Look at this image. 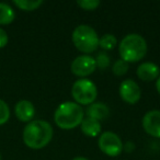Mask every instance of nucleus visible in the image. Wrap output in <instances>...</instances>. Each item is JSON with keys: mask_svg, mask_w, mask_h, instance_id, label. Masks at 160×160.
Masks as SVG:
<instances>
[{"mask_svg": "<svg viewBox=\"0 0 160 160\" xmlns=\"http://www.w3.org/2000/svg\"><path fill=\"white\" fill-rule=\"evenodd\" d=\"M23 142L31 149H42L53 138V127L43 120L31 121L23 129Z\"/></svg>", "mask_w": 160, "mask_h": 160, "instance_id": "nucleus-1", "label": "nucleus"}, {"mask_svg": "<svg viewBox=\"0 0 160 160\" xmlns=\"http://www.w3.org/2000/svg\"><path fill=\"white\" fill-rule=\"evenodd\" d=\"M82 107L76 102L67 101L58 105L54 113L56 125L62 129H72L79 126L83 121Z\"/></svg>", "mask_w": 160, "mask_h": 160, "instance_id": "nucleus-2", "label": "nucleus"}, {"mask_svg": "<svg viewBox=\"0 0 160 160\" xmlns=\"http://www.w3.org/2000/svg\"><path fill=\"white\" fill-rule=\"evenodd\" d=\"M118 52L121 59L126 62L127 64L139 62L147 53V43L139 34H128L121 41Z\"/></svg>", "mask_w": 160, "mask_h": 160, "instance_id": "nucleus-3", "label": "nucleus"}, {"mask_svg": "<svg viewBox=\"0 0 160 160\" xmlns=\"http://www.w3.org/2000/svg\"><path fill=\"white\" fill-rule=\"evenodd\" d=\"M72 43L80 52L90 54L98 49L99 36L90 25L81 24L73 30Z\"/></svg>", "mask_w": 160, "mask_h": 160, "instance_id": "nucleus-4", "label": "nucleus"}, {"mask_svg": "<svg viewBox=\"0 0 160 160\" xmlns=\"http://www.w3.org/2000/svg\"><path fill=\"white\" fill-rule=\"evenodd\" d=\"M71 96L77 104H92L98 96L96 85L89 79H78L71 88Z\"/></svg>", "mask_w": 160, "mask_h": 160, "instance_id": "nucleus-5", "label": "nucleus"}, {"mask_svg": "<svg viewBox=\"0 0 160 160\" xmlns=\"http://www.w3.org/2000/svg\"><path fill=\"white\" fill-rule=\"evenodd\" d=\"M98 145L101 151L110 157H118L123 150L122 140L113 132H104L101 134Z\"/></svg>", "mask_w": 160, "mask_h": 160, "instance_id": "nucleus-6", "label": "nucleus"}, {"mask_svg": "<svg viewBox=\"0 0 160 160\" xmlns=\"http://www.w3.org/2000/svg\"><path fill=\"white\" fill-rule=\"evenodd\" d=\"M96 68V59L89 55H81L77 57L76 59H73L70 66L71 72L81 78L87 77V76L93 73Z\"/></svg>", "mask_w": 160, "mask_h": 160, "instance_id": "nucleus-7", "label": "nucleus"}, {"mask_svg": "<svg viewBox=\"0 0 160 160\" xmlns=\"http://www.w3.org/2000/svg\"><path fill=\"white\" fill-rule=\"evenodd\" d=\"M120 96L126 103L135 104L142 97V91L137 83L132 79L124 80L120 86Z\"/></svg>", "mask_w": 160, "mask_h": 160, "instance_id": "nucleus-8", "label": "nucleus"}, {"mask_svg": "<svg viewBox=\"0 0 160 160\" xmlns=\"http://www.w3.org/2000/svg\"><path fill=\"white\" fill-rule=\"evenodd\" d=\"M142 127L145 132L156 138H160V111L151 110L142 118Z\"/></svg>", "mask_w": 160, "mask_h": 160, "instance_id": "nucleus-9", "label": "nucleus"}, {"mask_svg": "<svg viewBox=\"0 0 160 160\" xmlns=\"http://www.w3.org/2000/svg\"><path fill=\"white\" fill-rule=\"evenodd\" d=\"M16 116L21 122H31L35 115V108L29 100H20L14 107Z\"/></svg>", "mask_w": 160, "mask_h": 160, "instance_id": "nucleus-10", "label": "nucleus"}, {"mask_svg": "<svg viewBox=\"0 0 160 160\" xmlns=\"http://www.w3.org/2000/svg\"><path fill=\"white\" fill-rule=\"evenodd\" d=\"M137 76L144 81H152L160 76V69L153 62H144L138 66Z\"/></svg>", "mask_w": 160, "mask_h": 160, "instance_id": "nucleus-11", "label": "nucleus"}, {"mask_svg": "<svg viewBox=\"0 0 160 160\" xmlns=\"http://www.w3.org/2000/svg\"><path fill=\"white\" fill-rule=\"evenodd\" d=\"M87 114H88V118H94L97 121H102L105 120L109 116L110 110L105 103L97 102L89 105V108L87 110Z\"/></svg>", "mask_w": 160, "mask_h": 160, "instance_id": "nucleus-12", "label": "nucleus"}, {"mask_svg": "<svg viewBox=\"0 0 160 160\" xmlns=\"http://www.w3.org/2000/svg\"><path fill=\"white\" fill-rule=\"evenodd\" d=\"M81 131L85 135L90 136V137H96L101 132V124L99 121L94 120L91 118H83V121L80 124Z\"/></svg>", "mask_w": 160, "mask_h": 160, "instance_id": "nucleus-13", "label": "nucleus"}, {"mask_svg": "<svg viewBox=\"0 0 160 160\" xmlns=\"http://www.w3.org/2000/svg\"><path fill=\"white\" fill-rule=\"evenodd\" d=\"M16 18V12L10 5L0 2V24H10Z\"/></svg>", "mask_w": 160, "mask_h": 160, "instance_id": "nucleus-14", "label": "nucleus"}, {"mask_svg": "<svg viewBox=\"0 0 160 160\" xmlns=\"http://www.w3.org/2000/svg\"><path fill=\"white\" fill-rule=\"evenodd\" d=\"M13 3L21 10L33 11L43 5V0H13Z\"/></svg>", "mask_w": 160, "mask_h": 160, "instance_id": "nucleus-15", "label": "nucleus"}, {"mask_svg": "<svg viewBox=\"0 0 160 160\" xmlns=\"http://www.w3.org/2000/svg\"><path fill=\"white\" fill-rule=\"evenodd\" d=\"M118 44V40L112 34H104L99 38V46L104 51H111Z\"/></svg>", "mask_w": 160, "mask_h": 160, "instance_id": "nucleus-16", "label": "nucleus"}, {"mask_svg": "<svg viewBox=\"0 0 160 160\" xmlns=\"http://www.w3.org/2000/svg\"><path fill=\"white\" fill-rule=\"evenodd\" d=\"M10 118V109L6 101L0 99V125H3Z\"/></svg>", "mask_w": 160, "mask_h": 160, "instance_id": "nucleus-17", "label": "nucleus"}, {"mask_svg": "<svg viewBox=\"0 0 160 160\" xmlns=\"http://www.w3.org/2000/svg\"><path fill=\"white\" fill-rule=\"evenodd\" d=\"M128 70V64L123 59H118L113 65V72L115 76H123Z\"/></svg>", "mask_w": 160, "mask_h": 160, "instance_id": "nucleus-18", "label": "nucleus"}, {"mask_svg": "<svg viewBox=\"0 0 160 160\" xmlns=\"http://www.w3.org/2000/svg\"><path fill=\"white\" fill-rule=\"evenodd\" d=\"M77 5L81 9L90 11V10H96L100 6V1L99 0H78Z\"/></svg>", "mask_w": 160, "mask_h": 160, "instance_id": "nucleus-19", "label": "nucleus"}, {"mask_svg": "<svg viewBox=\"0 0 160 160\" xmlns=\"http://www.w3.org/2000/svg\"><path fill=\"white\" fill-rule=\"evenodd\" d=\"M96 64L97 67H99L100 69H105L109 67L110 65V57L105 52H101L98 54L96 58Z\"/></svg>", "mask_w": 160, "mask_h": 160, "instance_id": "nucleus-20", "label": "nucleus"}, {"mask_svg": "<svg viewBox=\"0 0 160 160\" xmlns=\"http://www.w3.org/2000/svg\"><path fill=\"white\" fill-rule=\"evenodd\" d=\"M8 41H9L8 33L2 29V28H0V48L5 47L6 45L8 44Z\"/></svg>", "mask_w": 160, "mask_h": 160, "instance_id": "nucleus-21", "label": "nucleus"}, {"mask_svg": "<svg viewBox=\"0 0 160 160\" xmlns=\"http://www.w3.org/2000/svg\"><path fill=\"white\" fill-rule=\"evenodd\" d=\"M156 88H157V91H158V93L160 94V76L158 77V79H157V82H156Z\"/></svg>", "mask_w": 160, "mask_h": 160, "instance_id": "nucleus-22", "label": "nucleus"}, {"mask_svg": "<svg viewBox=\"0 0 160 160\" xmlns=\"http://www.w3.org/2000/svg\"><path fill=\"white\" fill-rule=\"evenodd\" d=\"M72 160H89L88 158H85V157H76V158H73Z\"/></svg>", "mask_w": 160, "mask_h": 160, "instance_id": "nucleus-23", "label": "nucleus"}, {"mask_svg": "<svg viewBox=\"0 0 160 160\" xmlns=\"http://www.w3.org/2000/svg\"><path fill=\"white\" fill-rule=\"evenodd\" d=\"M0 160H1V153H0Z\"/></svg>", "mask_w": 160, "mask_h": 160, "instance_id": "nucleus-24", "label": "nucleus"}]
</instances>
